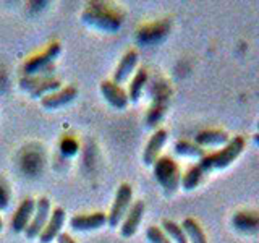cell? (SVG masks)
Wrapping results in <instances>:
<instances>
[{
  "mask_svg": "<svg viewBox=\"0 0 259 243\" xmlns=\"http://www.w3.org/2000/svg\"><path fill=\"white\" fill-rule=\"evenodd\" d=\"M167 101H168V91L167 93H157L154 96V102L149 107L148 115H146V124L151 128H156L162 118L165 117V110H167Z\"/></svg>",
  "mask_w": 259,
  "mask_h": 243,
  "instance_id": "cell-17",
  "label": "cell"
},
{
  "mask_svg": "<svg viewBox=\"0 0 259 243\" xmlns=\"http://www.w3.org/2000/svg\"><path fill=\"white\" fill-rule=\"evenodd\" d=\"M79 146H78V141L73 140V138H65V140H62L60 143V151L63 156H75V154L78 152Z\"/></svg>",
  "mask_w": 259,
  "mask_h": 243,
  "instance_id": "cell-25",
  "label": "cell"
},
{
  "mask_svg": "<svg viewBox=\"0 0 259 243\" xmlns=\"http://www.w3.org/2000/svg\"><path fill=\"white\" fill-rule=\"evenodd\" d=\"M180 225L186 235V238H188V243H209L204 229H202L196 219L186 217V219H183V222Z\"/></svg>",
  "mask_w": 259,
  "mask_h": 243,
  "instance_id": "cell-18",
  "label": "cell"
},
{
  "mask_svg": "<svg viewBox=\"0 0 259 243\" xmlns=\"http://www.w3.org/2000/svg\"><path fill=\"white\" fill-rule=\"evenodd\" d=\"M101 93L104 96V99L107 101V104H110L112 107H115L118 110L125 109L130 99H128V94L125 93V89L115 85L113 81L110 79H105L101 83Z\"/></svg>",
  "mask_w": 259,
  "mask_h": 243,
  "instance_id": "cell-11",
  "label": "cell"
},
{
  "mask_svg": "<svg viewBox=\"0 0 259 243\" xmlns=\"http://www.w3.org/2000/svg\"><path fill=\"white\" fill-rule=\"evenodd\" d=\"M144 201L138 199L135 201L130 211L126 213V216L123 217V221H121V227H120V235L125 238H130L133 237V235L138 232V227L141 225V221H143V216H144Z\"/></svg>",
  "mask_w": 259,
  "mask_h": 243,
  "instance_id": "cell-7",
  "label": "cell"
},
{
  "mask_svg": "<svg viewBox=\"0 0 259 243\" xmlns=\"http://www.w3.org/2000/svg\"><path fill=\"white\" fill-rule=\"evenodd\" d=\"M62 54V46L59 43L51 44L44 52H40L31 59L26 60L23 65V71L26 76H36V75H46L47 70L52 68V63L57 60V57Z\"/></svg>",
  "mask_w": 259,
  "mask_h": 243,
  "instance_id": "cell-4",
  "label": "cell"
},
{
  "mask_svg": "<svg viewBox=\"0 0 259 243\" xmlns=\"http://www.w3.org/2000/svg\"><path fill=\"white\" fill-rule=\"evenodd\" d=\"M162 230L165 232V235L170 238L172 243H188V238L182 229L180 224H177L175 221H170V219H164L162 221Z\"/></svg>",
  "mask_w": 259,
  "mask_h": 243,
  "instance_id": "cell-23",
  "label": "cell"
},
{
  "mask_svg": "<svg viewBox=\"0 0 259 243\" xmlns=\"http://www.w3.org/2000/svg\"><path fill=\"white\" fill-rule=\"evenodd\" d=\"M243 149H245V138L240 135L233 136L224 148L214 152H206L204 157L199 159L198 166L204 174H210L214 170H224L241 156Z\"/></svg>",
  "mask_w": 259,
  "mask_h": 243,
  "instance_id": "cell-1",
  "label": "cell"
},
{
  "mask_svg": "<svg viewBox=\"0 0 259 243\" xmlns=\"http://www.w3.org/2000/svg\"><path fill=\"white\" fill-rule=\"evenodd\" d=\"M232 222L235 229L241 232H254L259 229V217L254 213H238Z\"/></svg>",
  "mask_w": 259,
  "mask_h": 243,
  "instance_id": "cell-22",
  "label": "cell"
},
{
  "mask_svg": "<svg viewBox=\"0 0 259 243\" xmlns=\"http://www.w3.org/2000/svg\"><path fill=\"white\" fill-rule=\"evenodd\" d=\"M167 140H168V133L164 128H159L152 133V136L149 138V141L146 143V148L143 151V162L146 166H149V167L154 166V162L160 157V151L165 146Z\"/></svg>",
  "mask_w": 259,
  "mask_h": 243,
  "instance_id": "cell-8",
  "label": "cell"
},
{
  "mask_svg": "<svg viewBox=\"0 0 259 243\" xmlns=\"http://www.w3.org/2000/svg\"><path fill=\"white\" fill-rule=\"evenodd\" d=\"M253 143H254L256 146H259V132H256V133L253 135Z\"/></svg>",
  "mask_w": 259,
  "mask_h": 243,
  "instance_id": "cell-28",
  "label": "cell"
},
{
  "mask_svg": "<svg viewBox=\"0 0 259 243\" xmlns=\"http://www.w3.org/2000/svg\"><path fill=\"white\" fill-rule=\"evenodd\" d=\"M154 177H156L157 183L162 186L167 194H174L178 188H180V182H182V172L180 167H178L177 162L168 157H159L154 162Z\"/></svg>",
  "mask_w": 259,
  "mask_h": 243,
  "instance_id": "cell-2",
  "label": "cell"
},
{
  "mask_svg": "<svg viewBox=\"0 0 259 243\" xmlns=\"http://www.w3.org/2000/svg\"><path fill=\"white\" fill-rule=\"evenodd\" d=\"M168 32V24L165 21L159 23H151L143 26L136 34V40L141 44H154L160 40L162 37H165Z\"/></svg>",
  "mask_w": 259,
  "mask_h": 243,
  "instance_id": "cell-16",
  "label": "cell"
},
{
  "mask_svg": "<svg viewBox=\"0 0 259 243\" xmlns=\"http://www.w3.org/2000/svg\"><path fill=\"white\" fill-rule=\"evenodd\" d=\"M133 188L130 183H121L118 186V190L115 193V199L112 202L110 213L107 214V224L110 227H117L118 224H121L123 217L126 216V213L130 211L133 205Z\"/></svg>",
  "mask_w": 259,
  "mask_h": 243,
  "instance_id": "cell-5",
  "label": "cell"
},
{
  "mask_svg": "<svg viewBox=\"0 0 259 243\" xmlns=\"http://www.w3.org/2000/svg\"><path fill=\"white\" fill-rule=\"evenodd\" d=\"M76 96H78V89L73 86H68V88H63L55 93L44 96L42 99H40V105H42L44 109L54 110V109H59V107H63V105L70 104L71 101H75Z\"/></svg>",
  "mask_w": 259,
  "mask_h": 243,
  "instance_id": "cell-15",
  "label": "cell"
},
{
  "mask_svg": "<svg viewBox=\"0 0 259 243\" xmlns=\"http://www.w3.org/2000/svg\"><path fill=\"white\" fill-rule=\"evenodd\" d=\"M55 240H57V243H76L75 240H73V238L70 237L68 233H65V232H62Z\"/></svg>",
  "mask_w": 259,
  "mask_h": 243,
  "instance_id": "cell-27",
  "label": "cell"
},
{
  "mask_svg": "<svg viewBox=\"0 0 259 243\" xmlns=\"http://www.w3.org/2000/svg\"><path fill=\"white\" fill-rule=\"evenodd\" d=\"M146 238H148L149 243H172L165 235V232L157 225L148 227V230H146Z\"/></svg>",
  "mask_w": 259,
  "mask_h": 243,
  "instance_id": "cell-24",
  "label": "cell"
},
{
  "mask_svg": "<svg viewBox=\"0 0 259 243\" xmlns=\"http://www.w3.org/2000/svg\"><path fill=\"white\" fill-rule=\"evenodd\" d=\"M10 205V188L0 180V211H4Z\"/></svg>",
  "mask_w": 259,
  "mask_h": 243,
  "instance_id": "cell-26",
  "label": "cell"
},
{
  "mask_svg": "<svg viewBox=\"0 0 259 243\" xmlns=\"http://www.w3.org/2000/svg\"><path fill=\"white\" fill-rule=\"evenodd\" d=\"M257 132H259V122H257Z\"/></svg>",
  "mask_w": 259,
  "mask_h": 243,
  "instance_id": "cell-30",
  "label": "cell"
},
{
  "mask_svg": "<svg viewBox=\"0 0 259 243\" xmlns=\"http://www.w3.org/2000/svg\"><path fill=\"white\" fill-rule=\"evenodd\" d=\"M148 79H149V75H148V71H146L144 68H140L135 73L132 83H130V86H128V93H126L130 101L138 102L141 99L143 89L146 88V85H148Z\"/></svg>",
  "mask_w": 259,
  "mask_h": 243,
  "instance_id": "cell-19",
  "label": "cell"
},
{
  "mask_svg": "<svg viewBox=\"0 0 259 243\" xmlns=\"http://www.w3.org/2000/svg\"><path fill=\"white\" fill-rule=\"evenodd\" d=\"M2 227H4V221H2V217H0V230H2Z\"/></svg>",
  "mask_w": 259,
  "mask_h": 243,
  "instance_id": "cell-29",
  "label": "cell"
},
{
  "mask_svg": "<svg viewBox=\"0 0 259 243\" xmlns=\"http://www.w3.org/2000/svg\"><path fill=\"white\" fill-rule=\"evenodd\" d=\"M81 20L97 29L109 31V32L117 31L121 23L118 16L113 15V12L107 10V8H104V7L94 5V4L84 8L83 13H81Z\"/></svg>",
  "mask_w": 259,
  "mask_h": 243,
  "instance_id": "cell-3",
  "label": "cell"
},
{
  "mask_svg": "<svg viewBox=\"0 0 259 243\" xmlns=\"http://www.w3.org/2000/svg\"><path fill=\"white\" fill-rule=\"evenodd\" d=\"M51 201L49 198L42 196L36 201V211H34V216H32L29 225L26 227V230H24V237L28 240H34L36 237H39L40 232L46 227L49 217H51Z\"/></svg>",
  "mask_w": 259,
  "mask_h": 243,
  "instance_id": "cell-6",
  "label": "cell"
},
{
  "mask_svg": "<svg viewBox=\"0 0 259 243\" xmlns=\"http://www.w3.org/2000/svg\"><path fill=\"white\" fill-rule=\"evenodd\" d=\"M36 211V201L32 198H24L21 201V205L18 206V209L15 211L13 219H12V229L16 233H21L26 230V227L29 225L32 216H34Z\"/></svg>",
  "mask_w": 259,
  "mask_h": 243,
  "instance_id": "cell-12",
  "label": "cell"
},
{
  "mask_svg": "<svg viewBox=\"0 0 259 243\" xmlns=\"http://www.w3.org/2000/svg\"><path fill=\"white\" fill-rule=\"evenodd\" d=\"M107 224V214L91 213V214H76L70 219V227L76 232H91L97 230Z\"/></svg>",
  "mask_w": 259,
  "mask_h": 243,
  "instance_id": "cell-9",
  "label": "cell"
},
{
  "mask_svg": "<svg viewBox=\"0 0 259 243\" xmlns=\"http://www.w3.org/2000/svg\"><path fill=\"white\" fill-rule=\"evenodd\" d=\"M138 60H140V54H138L135 49L132 51H128L123 57H121V60L118 62L117 68H115V73H113V83L115 85H123L125 81L133 75V71L138 65Z\"/></svg>",
  "mask_w": 259,
  "mask_h": 243,
  "instance_id": "cell-14",
  "label": "cell"
},
{
  "mask_svg": "<svg viewBox=\"0 0 259 243\" xmlns=\"http://www.w3.org/2000/svg\"><path fill=\"white\" fill-rule=\"evenodd\" d=\"M65 219H67L65 209L63 208H55L51 213V217H49L46 227L39 235L40 243H51L52 240H55L57 237H59V235L62 233V227L65 224Z\"/></svg>",
  "mask_w": 259,
  "mask_h": 243,
  "instance_id": "cell-10",
  "label": "cell"
},
{
  "mask_svg": "<svg viewBox=\"0 0 259 243\" xmlns=\"http://www.w3.org/2000/svg\"><path fill=\"white\" fill-rule=\"evenodd\" d=\"M204 172L201 170V167L196 164V166H193V167H190L186 172L182 175V182H180V186L183 190H186V191H191V190H194V188H198L199 186V183L202 182V178H204Z\"/></svg>",
  "mask_w": 259,
  "mask_h": 243,
  "instance_id": "cell-21",
  "label": "cell"
},
{
  "mask_svg": "<svg viewBox=\"0 0 259 243\" xmlns=\"http://www.w3.org/2000/svg\"><path fill=\"white\" fill-rule=\"evenodd\" d=\"M232 138L229 133L224 132V130L219 128H209V130H202L196 136H194V143L204 148H224V146L229 143Z\"/></svg>",
  "mask_w": 259,
  "mask_h": 243,
  "instance_id": "cell-13",
  "label": "cell"
},
{
  "mask_svg": "<svg viewBox=\"0 0 259 243\" xmlns=\"http://www.w3.org/2000/svg\"><path fill=\"white\" fill-rule=\"evenodd\" d=\"M175 154L182 157H191V159H202L206 154V149H202L201 146H198L194 141H188V140H180L177 141L174 146Z\"/></svg>",
  "mask_w": 259,
  "mask_h": 243,
  "instance_id": "cell-20",
  "label": "cell"
}]
</instances>
